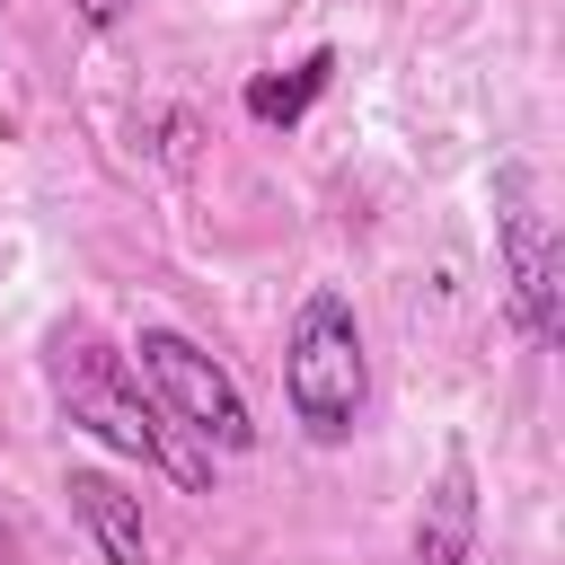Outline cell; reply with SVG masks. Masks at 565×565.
<instances>
[{
    "mask_svg": "<svg viewBox=\"0 0 565 565\" xmlns=\"http://www.w3.org/2000/svg\"><path fill=\"white\" fill-rule=\"evenodd\" d=\"M44 380H53V406H62L79 433H97L106 450L177 477L185 494H212V450H203L185 424H168L159 397L141 388V371H124L88 327H53V335H44Z\"/></svg>",
    "mask_w": 565,
    "mask_h": 565,
    "instance_id": "cell-1",
    "label": "cell"
},
{
    "mask_svg": "<svg viewBox=\"0 0 565 565\" xmlns=\"http://www.w3.org/2000/svg\"><path fill=\"white\" fill-rule=\"evenodd\" d=\"M282 406L309 441H353L362 406H371V353H362V318L335 282H318L291 309L282 335Z\"/></svg>",
    "mask_w": 565,
    "mask_h": 565,
    "instance_id": "cell-2",
    "label": "cell"
},
{
    "mask_svg": "<svg viewBox=\"0 0 565 565\" xmlns=\"http://www.w3.org/2000/svg\"><path fill=\"white\" fill-rule=\"evenodd\" d=\"M132 353H141L132 371H141V388L159 397L168 424H185L203 450H256V415H247L238 380H230L185 327H159V318H150V327L132 335Z\"/></svg>",
    "mask_w": 565,
    "mask_h": 565,
    "instance_id": "cell-3",
    "label": "cell"
},
{
    "mask_svg": "<svg viewBox=\"0 0 565 565\" xmlns=\"http://www.w3.org/2000/svg\"><path fill=\"white\" fill-rule=\"evenodd\" d=\"M494 256H503V300L521 318L530 344H556L565 318H556V230H547V203H539V177L521 159L494 168Z\"/></svg>",
    "mask_w": 565,
    "mask_h": 565,
    "instance_id": "cell-4",
    "label": "cell"
},
{
    "mask_svg": "<svg viewBox=\"0 0 565 565\" xmlns=\"http://www.w3.org/2000/svg\"><path fill=\"white\" fill-rule=\"evenodd\" d=\"M468 556H477V468H468V450H450L441 477H433L424 503H415L406 565H468Z\"/></svg>",
    "mask_w": 565,
    "mask_h": 565,
    "instance_id": "cell-5",
    "label": "cell"
},
{
    "mask_svg": "<svg viewBox=\"0 0 565 565\" xmlns=\"http://www.w3.org/2000/svg\"><path fill=\"white\" fill-rule=\"evenodd\" d=\"M62 494H71V521L97 539V556L106 565H150V530H141V503L106 477V468H71L62 477Z\"/></svg>",
    "mask_w": 565,
    "mask_h": 565,
    "instance_id": "cell-6",
    "label": "cell"
},
{
    "mask_svg": "<svg viewBox=\"0 0 565 565\" xmlns=\"http://www.w3.org/2000/svg\"><path fill=\"white\" fill-rule=\"evenodd\" d=\"M327 71H335V53L318 44V53H300V62H291V79H247V115H256V124H300V115H309V97L327 88Z\"/></svg>",
    "mask_w": 565,
    "mask_h": 565,
    "instance_id": "cell-7",
    "label": "cell"
},
{
    "mask_svg": "<svg viewBox=\"0 0 565 565\" xmlns=\"http://www.w3.org/2000/svg\"><path fill=\"white\" fill-rule=\"evenodd\" d=\"M71 9H79V26H97V35H106V26H124V18H132V0H71Z\"/></svg>",
    "mask_w": 565,
    "mask_h": 565,
    "instance_id": "cell-8",
    "label": "cell"
},
{
    "mask_svg": "<svg viewBox=\"0 0 565 565\" xmlns=\"http://www.w3.org/2000/svg\"><path fill=\"white\" fill-rule=\"evenodd\" d=\"M0 9H9V0H0Z\"/></svg>",
    "mask_w": 565,
    "mask_h": 565,
    "instance_id": "cell-9",
    "label": "cell"
}]
</instances>
